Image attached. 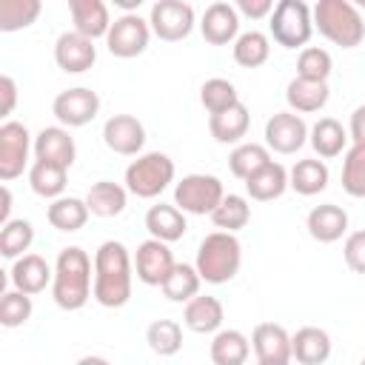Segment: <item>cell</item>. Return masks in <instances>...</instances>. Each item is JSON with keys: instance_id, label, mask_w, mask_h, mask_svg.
I'll list each match as a JSON object with an SVG mask.
<instances>
[{"instance_id": "cell-45", "label": "cell", "mask_w": 365, "mask_h": 365, "mask_svg": "<svg viewBox=\"0 0 365 365\" xmlns=\"http://www.w3.org/2000/svg\"><path fill=\"white\" fill-rule=\"evenodd\" d=\"M342 257L354 274H365V228L348 234V240L342 245Z\"/></svg>"}, {"instance_id": "cell-3", "label": "cell", "mask_w": 365, "mask_h": 365, "mask_svg": "<svg viewBox=\"0 0 365 365\" xmlns=\"http://www.w3.org/2000/svg\"><path fill=\"white\" fill-rule=\"evenodd\" d=\"M194 265H197L202 282L222 285V282L234 279L242 265V245H240L237 234L220 228V231H211L208 237H202Z\"/></svg>"}, {"instance_id": "cell-46", "label": "cell", "mask_w": 365, "mask_h": 365, "mask_svg": "<svg viewBox=\"0 0 365 365\" xmlns=\"http://www.w3.org/2000/svg\"><path fill=\"white\" fill-rule=\"evenodd\" d=\"M234 9L248 20H262L274 11V0H234Z\"/></svg>"}, {"instance_id": "cell-50", "label": "cell", "mask_w": 365, "mask_h": 365, "mask_svg": "<svg viewBox=\"0 0 365 365\" xmlns=\"http://www.w3.org/2000/svg\"><path fill=\"white\" fill-rule=\"evenodd\" d=\"M108 3H114L117 9H123V11H137L145 0H108Z\"/></svg>"}, {"instance_id": "cell-30", "label": "cell", "mask_w": 365, "mask_h": 365, "mask_svg": "<svg viewBox=\"0 0 365 365\" xmlns=\"http://www.w3.org/2000/svg\"><path fill=\"white\" fill-rule=\"evenodd\" d=\"M91 211H88V202L80 200V197H57L51 200V205L46 208V220L51 222V228L57 231H80L86 222H88Z\"/></svg>"}, {"instance_id": "cell-39", "label": "cell", "mask_w": 365, "mask_h": 365, "mask_svg": "<svg viewBox=\"0 0 365 365\" xmlns=\"http://www.w3.org/2000/svg\"><path fill=\"white\" fill-rule=\"evenodd\" d=\"M248 220H251V205L240 194H225L222 202L211 211V222L222 231H240L248 225Z\"/></svg>"}, {"instance_id": "cell-48", "label": "cell", "mask_w": 365, "mask_h": 365, "mask_svg": "<svg viewBox=\"0 0 365 365\" xmlns=\"http://www.w3.org/2000/svg\"><path fill=\"white\" fill-rule=\"evenodd\" d=\"M348 131H351V140H354V143H365V106H356V108H354Z\"/></svg>"}, {"instance_id": "cell-33", "label": "cell", "mask_w": 365, "mask_h": 365, "mask_svg": "<svg viewBox=\"0 0 365 365\" xmlns=\"http://www.w3.org/2000/svg\"><path fill=\"white\" fill-rule=\"evenodd\" d=\"M66 174L68 168L57 165V163H46V160H34L29 168V185L37 197L43 200H57L66 191Z\"/></svg>"}, {"instance_id": "cell-47", "label": "cell", "mask_w": 365, "mask_h": 365, "mask_svg": "<svg viewBox=\"0 0 365 365\" xmlns=\"http://www.w3.org/2000/svg\"><path fill=\"white\" fill-rule=\"evenodd\" d=\"M0 94H3V117H9L11 111H14V106H17V83L9 77V74H3L0 77Z\"/></svg>"}, {"instance_id": "cell-28", "label": "cell", "mask_w": 365, "mask_h": 365, "mask_svg": "<svg viewBox=\"0 0 365 365\" xmlns=\"http://www.w3.org/2000/svg\"><path fill=\"white\" fill-rule=\"evenodd\" d=\"M308 143H311V148L317 151V157L331 160V157H339V154L345 151V145H348V131L342 128L339 120H334V117H319V120L311 125V131H308Z\"/></svg>"}, {"instance_id": "cell-31", "label": "cell", "mask_w": 365, "mask_h": 365, "mask_svg": "<svg viewBox=\"0 0 365 365\" xmlns=\"http://www.w3.org/2000/svg\"><path fill=\"white\" fill-rule=\"evenodd\" d=\"M251 354V342L237 328H222L211 339V362L214 365H242Z\"/></svg>"}, {"instance_id": "cell-22", "label": "cell", "mask_w": 365, "mask_h": 365, "mask_svg": "<svg viewBox=\"0 0 365 365\" xmlns=\"http://www.w3.org/2000/svg\"><path fill=\"white\" fill-rule=\"evenodd\" d=\"M145 228L151 237L163 240V242H177L182 240L188 222H185V211L177 202H157L145 211Z\"/></svg>"}, {"instance_id": "cell-19", "label": "cell", "mask_w": 365, "mask_h": 365, "mask_svg": "<svg viewBox=\"0 0 365 365\" xmlns=\"http://www.w3.org/2000/svg\"><path fill=\"white\" fill-rule=\"evenodd\" d=\"M9 277H11V285L14 288H20V291H26V294L34 297V294L46 291V285H51L54 268L40 254H23V257L14 259Z\"/></svg>"}, {"instance_id": "cell-37", "label": "cell", "mask_w": 365, "mask_h": 365, "mask_svg": "<svg viewBox=\"0 0 365 365\" xmlns=\"http://www.w3.org/2000/svg\"><path fill=\"white\" fill-rule=\"evenodd\" d=\"M271 54V40L268 34L262 31H242L237 40H234V63L242 66V68H257L268 60Z\"/></svg>"}, {"instance_id": "cell-23", "label": "cell", "mask_w": 365, "mask_h": 365, "mask_svg": "<svg viewBox=\"0 0 365 365\" xmlns=\"http://www.w3.org/2000/svg\"><path fill=\"white\" fill-rule=\"evenodd\" d=\"M248 125H251V114L245 108V103H234L231 108L225 111H217L208 117V131L217 143L222 145H237L242 143V137L248 134Z\"/></svg>"}, {"instance_id": "cell-38", "label": "cell", "mask_w": 365, "mask_h": 365, "mask_svg": "<svg viewBox=\"0 0 365 365\" xmlns=\"http://www.w3.org/2000/svg\"><path fill=\"white\" fill-rule=\"evenodd\" d=\"M145 342L157 356H174L182 348V328L174 319H154L145 328Z\"/></svg>"}, {"instance_id": "cell-12", "label": "cell", "mask_w": 365, "mask_h": 365, "mask_svg": "<svg viewBox=\"0 0 365 365\" xmlns=\"http://www.w3.org/2000/svg\"><path fill=\"white\" fill-rule=\"evenodd\" d=\"M308 125L297 111H277L265 123V145L277 154H297L308 143Z\"/></svg>"}, {"instance_id": "cell-35", "label": "cell", "mask_w": 365, "mask_h": 365, "mask_svg": "<svg viewBox=\"0 0 365 365\" xmlns=\"http://www.w3.org/2000/svg\"><path fill=\"white\" fill-rule=\"evenodd\" d=\"M271 163V148L259 145V143H237V148L228 157V168L237 180H248L251 174H257L262 165Z\"/></svg>"}, {"instance_id": "cell-6", "label": "cell", "mask_w": 365, "mask_h": 365, "mask_svg": "<svg viewBox=\"0 0 365 365\" xmlns=\"http://www.w3.org/2000/svg\"><path fill=\"white\" fill-rule=\"evenodd\" d=\"M268 31L277 46L282 48H299L314 34V11L305 0H277L274 11L268 14Z\"/></svg>"}, {"instance_id": "cell-24", "label": "cell", "mask_w": 365, "mask_h": 365, "mask_svg": "<svg viewBox=\"0 0 365 365\" xmlns=\"http://www.w3.org/2000/svg\"><path fill=\"white\" fill-rule=\"evenodd\" d=\"M225 319V311H222V302L217 297H191L185 302V311H182V322L188 331L194 334H217L220 325Z\"/></svg>"}, {"instance_id": "cell-13", "label": "cell", "mask_w": 365, "mask_h": 365, "mask_svg": "<svg viewBox=\"0 0 365 365\" xmlns=\"http://www.w3.org/2000/svg\"><path fill=\"white\" fill-rule=\"evenodd\" d=\"M174 254L168 248V242L151 237L145 242L137 245V254H134V274L143 285H163L165 277L171 274L174 268Z\"/></svg>"}, {"instance_id": "cell-36", "label": "cell", "mask_w": 365, "mask_h": 365, "mask_svg": "<svg viewBox=\"0 0 365 365\" xmlns=\"http://www.w3.org/2000/svg\"><path fill=\"white\" fill-rule=\"evenodd\" d=\"M43 11V0H0V31H23L37 23Z\"/></svg>"}, {"instance_id": "cell-10", "label": "cell", "mask_w": 365, "mask_h": 365, "mask_svg": "<svg viewBox=\"0 0 365 365\" xmlns=\"http://www.w3.org/2000/svg\"><path fill=\"white\" fill-rule=\"evenodd\" d=\"M34 148V140L29 128L17 120H6L0 125V180L11 182L14 177L23 174L29 165V151Z\"/></svg>"}, {"instance_id": "cell-41", "label": "cell", "mask_w": 365, "mask_h": 365, "mask_svg": "<svg viewBox=\"0 0 365 365\" xmlns=\"http://www.w3.org/2000/svg\"><path fill=\"white\" fill-rule=\"evenodd\" d=\"M34 242V225L29 220H9L3 222L0 231V254L6 259H17L23 257Z\"/></svg>"}, {"instance_id": "cell-20", "label": "cell", "mask_w": 365, "mask_h": 365, "mask_svg": "<svg viewBox=\"0 0 365 365\" xmlns=\"http://www.w3.org/2000/svg\"><path fill=\"white\" fill-rule=\"evenodd\" d=\"M305 228L308 234L317 240V242H336L342 240V234L348 231V211L334 205V202H325V205H317L308 211V220H305Z\"/></svg>"}, {"instance_id": "cell-9", "label": "cell", "mask_w": 365, "mask_h": 365, "mask_svg": "<svg viewBox=\"0 0 365 365\" xmlns=\"http://www.w3.org/2000/svg\"><path fill=\"white\" fill-rule=\"evenodd\" d=\"M194 9L188 0H157L151 6V31L165 43H180L194 31Z\"/></svg>"}, {"instance_id": "cell-49", "label": "cell", "mask_w": 365, "mask_h": 365, "mask_svg": "<svg viewBox=\"0 0 365 365\" xmlns=\"http://www.w3.org/2000/svg\"><path fill=\"white\" fill-rule=\"evenodd\" d=\"M9 214H11V191H9V185H3V205H0V220H3V222H9V220H11Z\"/></svg>"}, {"instance_id": "cell-21", "label": "cell", "mask_w": 365, "mask_h": 365, "mask_svg": "<svg viewBox=\"0 0 365 365\" xmlns=\"http://www.w3.org/2000/svg\"><path fill=\"white\" fill-rule=\"evenodd\" d=\"M68 3V14L71 23L80 34L97 40L106 37L111 29V17H108V6L106 0H66Z\"/></svg>"}, {"instance_id": "cell-29", "label": "cell", "mask_w": 365, "mask_h": 365, "mask_svg": "<svg viewBox=\"0 0 365 365\" xmlns=\"http://www.w3.org/2000/svg\"><path fill=\"white\" fill-rule=\"evenodd\" d=\"M86 202H88V211L94 217H117L125 211V202H128V188L120 185V182H111V180H100L88 188L86 194Z\"/></svg>"}, {"instance_id": "cell-5", "label": "cell", "mask_w": 365, "mask_h": 365, "mask_svg": "<svg viewBox=\"0 0 365 365\" xmlns=\"http://www.w3.org/2000/svg\"><path fill=\"white\" fill-rule=\"evenodd\" d=\"M174 171L177 168L168 154H163V151L140 154L125 168V188H128V194H134L140 200H154L174 182Z\"/></svg>"}, {"instance_id": "cell-11", "label": "cell", "mask_w": 365, "mask_h": 365, "mask_svg": "<svg viewBox=\"0 0 365 365\" xmlns=\"http://www.w3.org/2000/svg\"><path fill=\"white\" fill-rule=\"evenodd\" d=\"M51 111L57 117L60 125L66 128H80V125H88L97 111H100V97L97 91L86 88V86H77V88H66L54 97L51 103Z\"/></svg>"}, {"instance_id": "cell-26", "label": "cell", "mask_w": 365, "mask_h": 365, "mask_svg": "<svg viewBox=\"0 0 365 365\" xmlns=\"http://www.w3.org/2000/svg\"><path fill=\"white\" fill-rule=\"evenodd\" d=\"M291 356L302 365H322L331 356V336L317 325H305L291 336Z\"/></svg>"}, {"instance_id": "cell-1", "label": "cell", "mask_w": 365, "mask_h": 365, "mask_svg": "<svg viewBox=\"0 0 365 365\" xmlns=\"http://www.w3.org/2000/svg\"><path fill=\"white\" fill-rule=\"evenodd\" d=\"M134 265L128 248L117 240H106L94 251V299L103 308H123L131 299Z\"/></svg>"}, {"instance_id": "cell-14", "label": "cell", "mask_w": 365, "mask_h": 365, "mask_svg": "<svg viewBox=\"0 0 365 365\" xmlns=\"http://www.w3.org/2000/svg\"><path fill=\"white\" fill-rule=\"evenodd\" d=\"M54 63L66 74H83L97 63V46L91 37L80 34L77 29L63 31L54 43Z\"/></svg>"}, {"instance_id": "cell-51", "label": "cell", "mask_w": 365, "mask_h": 365, "mask_svg": "<svg viewBox=\"0 0 365 365\" xmlns=\"http://www.w3.org/2000/svg\"><path fill=\"white\" fill-rule=\"evenodd\" d=\"M362 9H365V0H362Z\"/></svg>"}, {"instance_id": "cell-40", "label": "cell", "mask_w": 365, "mask_h": 365, "mask_svg": "<svg viewBox=\"0 0 365 365\" xmlns=\"http://www.w3.org/2000/svg\"><path fill=\"white\" fill-rule=\"evenodd\" d=\"M342 188H345L348 197L365 200V143H354L351 148H345Z\"/></svg>"}, {"instance_id": "cell-2", "label": "cell", "mask_w": 365, "mask_h": 365, "mask_svg": "<svg viewBox=\"0 0 365 365\" xmlns=\"http://www.w3.org/2000/svg\"><path fill=\"white\" fill-rule=\"evenodd\" d=\"M91 259L80 245H68L57 254L54 262V279H51V297L57 308L63 311H80L94 297L91 282Z\"/></svg>"}, {"instance_id": "cell-7", "label": "cell", "mask_w": 365, "mask_h": 365, "mask_svg": "<svg viewBox=\"0 0 365 365\" xmlns=\"http://www.w3.org/2000/svg\"><path fill=\"white\" fill-rule=\"evenodd\" d=\"M225 197V188L220 182V177L214 174H188L174 185V202L185 211V214H211Z\"/></svg>"}, {"instance_id": "cell-4", "label": "cell", "mask_w": 365, "mask_h": 365, "mask_svg": "<svg viewBox=\"0 0 365 365\" xmlns=\"http://www.w3.org/2000/svg\"><path fill=\"white\" fill-rule=\"evenodd\" d=\"M314 29L339 48H356L365 40V20L351 0H317Z\"/></svg>"}, {"instance_id": "cell-8", "label": "cell", "mask_w": 365, "mask_h": 365, "mask_svg": "<svg viewBox=\"0 0 365 365\" xmlns=\"http://www.w3.org/2000/svg\"><path fill=\"white\" fill-rule=\"evenodd\" d=\"M151 23L143 20L137 11H125L123 17H117L106 34V46L114 57L120 60H131V57H140L145 48H148V40H151Z\"/></svg>"}, {"instance_id": "cell-16", "label": "cell", "mask_w": 365, "mask_h": 365, "mask_svg": "<svg viewBox=\"0 0 365 365\" xmlns=\"http://www.w3.org/2000/svg\"><path fill=\"white\" fill-rule=\"evenodd\" d=\"M251 348L259 365H288L291 356V334L277 322H259L251 334Z\"/></svg>"}, {"instance_id": "cell-32", "label": "cell", "mask_w": 365, "mask_h": 365, "mask_svg": "<svg viewBox=\"0 0 365 365\" xmlns=\"http://www.w3.org/2000/svg\"><path fill=\"white\" fill-rule=\"evenodd\" d=\"M328 165L322 160H297V165L288 171V185L299 197H314L328 188Z\"/></svg>"}, {"instance_id": "cell-15", "label": "cell", "mask_w": 365, "mask_h": 365, "mask_svg": "<svg viewBox=\"0 0 365 365\" xmlns=\"http://www.w3.org/2000/svg\"><path fill=\"white\" fill-rule=\"evenodd\" d=\"M103 143L120 157H137L145 145V125L134 114H114L103 125Z\"/></svg>"}, {"instance_id": "cell-42", "label": "cell", "mask_w": 365, "mask_h": 365, "mask_svg": "<svg viewBox=\"0 0 365 365\" xmlns=\"http://www.w3.org/2000/svg\"><path fill=\"white\" fill-rule=\"evenodd\" d=\"M200 103H202V108H205L208 114H217V111H225V108H231L234 103H240V94H237V88H234L231 80H225V77H211V80H205L202 88H200Z\"/></svg>"}, {"instance_id": "cell-25", "label": "cell", "mask_w": 365, "mask_h": 365, "mask_svg": "<svg viewBox=\"0 0 365 365\" xmlns=\"http://www.w3.org/2000/svg\"><path fill=\"white\" fill-rule=\"evenodd\" d=\"M331 91H328V80H305V77H294L285 88V100L288 108L297 114H314L319 108H325Z\"/></svg>"}, {"instance_id": "cell-27", "label": "cell", "mask_w": 365, "mask_h": 365, "mask_svg": "<svg viewBox=\"0 0 365 365\" xmlns=\"http://www.w3.org/2000/svg\"><path fill=\"white\" fill-rule=\"evenodd\" d=\"M285 188H291V185H288V168L279 165V163H274V160L245 180V191H248V197L257 200V202L279 200V197L285 194Z\"/></svg>"}, {"instance_id": "cell-34", "label": "cell", "mask_w": 365, "mask_h": 365, "mask_svg": "<svg viewBox=\"0 0 365 365\" xmlns=\"http://www.w3.org/2000/svg\"><path fill=\"white\" fill-rule=\"evenodd\" d=\"M200 282H202V277H200L197 265L177 262L160 288H163L165 299H171V302H188L191 297L200 294Z\"/></svg>"}, {"instance_id": "cell-44", "label": "cell", "mask_w": 365, "mask_h": 365, "mask_svg": "<svg viewBox=\"0 0 365 365\" xmlns=\"http://www.w3.org/2000/svg\"><path fill=\"white\" fill-rule=\"evenodd\" d=\"M331 68H334V60L319 46H308L297 57V77H305V80H328L331 77Z\"/></svg>"}, {"instance_id": "cell-17", "label": "cell", "mask_w": 365, "mask_h": 365, "mask_svg": "<svg viewBox=\"0 0 365 365\" xmlns=\"http://www.w3.org/2000/svg\"><path fill=\"white\" fill-rule=\"evenodd\" d=\"M200 34L211 46H228L240 37V11L231 3H211L200 17Z\"/></svg>"}, {"instance_id": "cell-18", "label": "cell", "mask_w": 365, "mask_h": 365, "mask_svg": "<svg viewBox=\"0 0 365 365\" xmlns=\"http://www.w3.org/2000/svg\"><path fill=\"white\" fill-rule=\"evenodd\" d=\"M34 160L57 163L63 168H71L77 160V145L74 137L68 134L66 125H46L34 137Z\"/></svg>"}, {"instance_id": "cell-43", "label": "cell", "mask_w": 365, "mask_h": 365, "mask_svg": "<svg viewBox=\"0 0 365 365\" xmlns=\"http://www.w3.org/2000/svg\"><path fill=\"white\" fill-rule=\"evenodd\" d=\"M31 294L14 288V291H3L0 297V325L3 328H20L31 319Z\"/></svg>"}]
</instances>
